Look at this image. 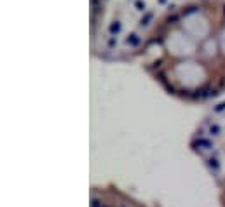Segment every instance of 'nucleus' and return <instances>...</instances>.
<instances>
[{"label":"nucleus","instance_id":"nucleus-1","mask_svg":"<svg viewBox=\"0 0 225 207\" xmlns=\"http://www.w3.org/2000/svg\"><path fill=\"white\" fill-rule=\"evenodd\" d=\"M194 146H199V148H204V150H209V148H213L211 145V141L209 139H199V141H195Z\"/></svg>","mask_w":225,"mask_h":207},{"label":"nucleus","instance_id":"nucleus-2","mask_svg":"<svg viewBox=\"0 0 225 207\" xmlns=\"http://www.w3.org/2000/svg\"><path fill=\"white\" fill-rule=\"evenodd\" d=\"M208 166H209V169H213L215 172L220 169V164H218V160H216L215 157H213V158H208Z\"/></svg>","mask_w":225,"mask_h":207},{"label":"nucleus","instance_id":"nucleus-3","mask_svg":"<svg viewBox=\"0 0 225 207\" xmlns=\"http://www.w3.org/2000/svg\"><path fill=\"white\" fill-rule=\"evenodd\" d=\"M209 134H213V136L220 134V125H216V124L211 125V127H209Z\"/></svg>","mask_w":225,"mask_h":207},{"label":"nucleus","instance_id":"nucleus-4","mask_svg":"<svg viewBox=\"0 0 225 207\" xmlns=\"http://www.w3.org/2000/svg\"><path fill=\"white\" fill-rule=\"evenodd\" d=\"M91 207H105L101 204V200H100V198H92L91 200Z\"/></svg>","mask_w":225,"mask_h":207},{"label":"nucleus","instance_id":"nucleus-5","mask_svg":"<svg viewBox=\"0 0 225 207\" xmlns=\"http://www.w3.org/2000/svg\"><path fill=\"white\" fill-rule=\"evenodd\" d=\"M224 110H225V103H220V104H216L215 112H224Z\"/></svg>","mask_w":225,"mask_h":207}]
</instances>
